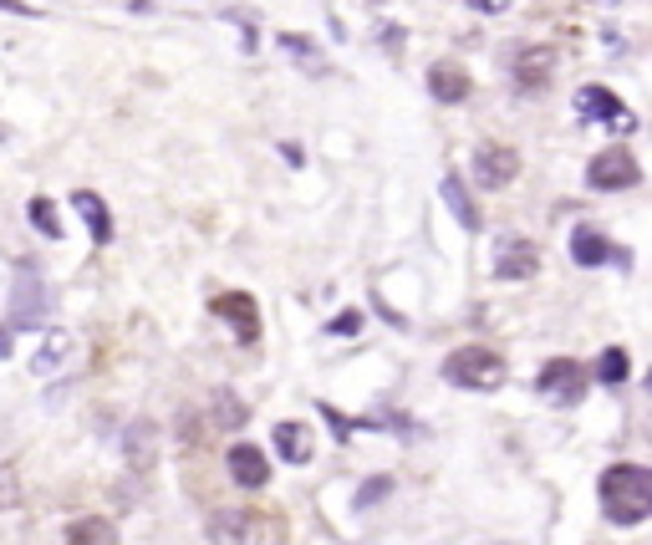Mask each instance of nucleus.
Returning <instances> with one entry per match:
<instances>
[{
  "mask_svg": "<svg viewBox=\"0 0 652 545\" xmlns=\"http://www.w3.org/2000/svg\"><path fill=\"white\" fill-rule=\"evenodd\" d=\"M596 495H602V515L612 525H642L652 515V469L648 464H612Z\"/></svg>",
  "mask_w": 652,
  "mask_h": 545,
  "instance_id": "f257e3e1",
  "label": "nucleus"
},
{
  "mask_svg": "<svg viewBox=\"0 0 652 545\" xmlns=\"http://www.w3.org/2000/svg\"><path fill=\"white\" fill-rule=\"evenodd\" d=\"M444 377L454 388H474V393H490L505 383V357L490 347H460L444 357Z\"/></svg>",
  "mask_w": 652,
  "mask_h": 545,
  "instance_id": "f03ea898",
  "label": "nucleus"
},
{
  "mask_svg": "<svg viewBox=\"0 0 652 545\" xmlns=\"http://www.w3.org/2000/svg\"><path fill=\"white\" fill-rule=\"evenodd\" d=\"M51 311V296H47V280H41L37 266H16V291H11V327L21 331H37Z\"/></svg>",
  "mask_w": 652,
  "mask_h": 545,
  "instance_id": "7ed1b4c3",
  "label": "nucleus"
},
{
  "mask_svg": "<svg viewBox=\"0 0 652 545\" xmlns=\"http://www.w3.org/2000/svg\"><path fill=\"white\" fill-rule=\"evenodd\" d=\"M535 388H541V398L556 403V408H576L586 398V388H592V373L581 363H571V357H551L541 367V377H535Z\"/></svg>",
  "mask_w": 652,
  "mask_h": 545,
  "instance_id": "20e7f679",
  "label": "nucleus"
},
{
  "mask_svg": "<svg viewBox=\"0 0 652 545\" xmlns=\"http://www.w3.org/2000/svg\"><path fill=\"white\" fill-rule=\"evenodd\" d=\"M642 179L638 169V158H632V148H602V153L586 164V184L592 189H602V195H616V189H632V184Z\"/></svg>",
  "mask_w": 652,
  "mask_h": 545,
  "instance_id": "39448f33",
  "label": "nucleus"
},
{
  "mask_svg": "<svg viewBox=\"0 0 652 545\" xmlns=\"http://www.w3.org/2000/svg\"><path fill=\"white\" fill-rule=\"evenodd\" d=\"M470 169H474V184H484V189H505V184H515V174H520V153L505 143H480Z\"/></svg>",
  "mask_w": 652,
  "mask_h": 545,
  "instance_id": "423d86ee",
  "label": "nucleus"
},
{
  "mask_svg": "<svg viewBox=\"0 0 652 545\" xmlns=\"http://www.w3.org/2000/svg\"><path fill=\"white\" fill-rule=\"evenodd\" d=\"M576 112H581V118H592V122H606L612 133H632V128H638V118H632V112L622 108L606 87H581V92H576Z\"/></svg>",
  "mask_w": 652,
  "mask_h": 545,
  "instance_id": "0eeeda50",
  "label": "nucleus"
},
{
  "mask_svg": "<svg viewBox=\"0 0 652 545\" xmlns=\"http://www.w3.org/2000/svg\"><path fill=\"white\" fill-rule=\"evenodd\" d=\"M209 311H215L219 321H230L235 337H240V341H255V337H260V306H255L245 291H225V296H215V301H209Z\"/></svg>",
  "mask_w": 652,
  "mask_h": 545,
  "instance_id": "6e6552de",
  "label": "nucleus"
},
{
  "mask_svg": "<svg viewBox=\"0 0 652 545\" xmlns=\"http://www.w3.org/2000/svg\"><path fill=\"white\" fill-rule=\"evenodd\" d=\"M225 464H230V479L240 489H266L270 485V464L255 444H235L230 454H225Z\"/></svg>",
  "mask_w": 652,
  "mask_h": 545,
  "instance_id": "1a4fd4ad",
  "label": "nucleus"
},
{
  "mask_svg": "<svg viewBox=\"0 0 652 545\" xmlns=\"http://www.w3.org/2000/svg\"><path fill=\"white\" fill-rule=\"evenodd\" d=\"M72 351H77L72 331H61V327H51V331H47V337H41L37 357H31V373H37V377H57V373H61V367L72 363Z\"/></svg>",
  "mask_w": 652,
  "mask_h": 545,
  "instance_id": "9d476101",
  "label": "nucleus"
},
{
  "mask_svg": "<svg viewBox=\"0 0 652 545\" xmlns=\"http://www.w3.org/2000/svg\"><path fill=\"white\" fill-rule=\"evenodd\" d=\"M541 270V250L531 240H505L500 245V260H495V276L500 280H531Z\"/></svg>",
  "mask_w": 652,
  "mask_h": 545,
  "instance_id": "9b49d317",
  "label": "nucleus"
},
{
  "mask_svg": "<svg viewBox=\"0 0 652 545\" xmlns=\"http://www.w3.org/2000/svg\"><path fill=\"white\" fill-rule=\"evenodd\" d=\"M551 72H556V51L551 47H525L515 57V82L525 87V92H541V87L551 82Z\"/></svg>",
  "mask_w": 652,
  "mask_h": 545,
  "instance_id": "f8f14e48",
  "label": "nucleus"
},
{
  "mask_svg": "<svg viewBox=\"0 0 652 545\" xmlns=\"http://www.w3.org/2000/svg\"><path fill=\"white\" fill-rule=\"evenodd\" d=\"M470 72H464L460 61H434L428 67V92H434L438 102H464L470 98Z\"/></svg>",
  "mask_w": 652,
  "mask_h": 545,
  "instance_id": "ddd939ff",
  "label": "nucleus"
},
{
  "mask_svg": "<svg viewBox=\"0 0 652 545\" xmlns=\"http://www.w3.org/2000/svg\"><path fill=\"white\" fill-rule=\"evenodd\" d=\"M571 260L576 266H606V260H616V245L592 225H576L571 230Z\"/></svg>",
  "mask_w": 652,
  "mask_h": 545,
  "instance_id": "4468645a",
  "label": "nucleus"
},
{
  "mask_svg": "<svg viewBox=\"0 0 652 545\" xmlns=\"http://www.w3.org/2000/svg\"><path fill=\"white\" fill-rule=\"evenodd\" d=\"M72 209L87 219V230H92V245H108V240H112V215H108V205H102L92 189H77V195H72Z\"/></svg>",
  "mask_w": 652,
  "mask_h": 545,
  "instance_id": "2eb2a0df",
  "label": "nucleus"
},
{
  "mask_svg": "<svg viewBox=\"0 0 652 545\" xmlns=\"http://www.w3.org/2000/svg\"><path fill=\"white\" fill-rule=\"evenodd\" d=\"M276 448L286 454L290 464H306L316 454V444H312V428L306 424H276Z\"/></svg>",
  "mask_w": 652,
  "mask_h": 545,
  "instance_id": "dca6fc26",
  "label": "nucleus"
},
{
  "mask_svg": "<svg viewBox=\"0 0 652 545\" xmlns=\"http://www.w3.org/2000/svg\"><path fill=\"white\" fill-rule=\"evenodd\" d=\"M209 541L215 545H245L250 541V515H240V509H219L215 521H209Z\"/></svg>",
  "mask_w": 652,
  "mask_h": 545,
  "instance_id": "f3484780",
  "label": "nucleus"
},
{
  "mask_svg": "<svg viewBox=\"0 0 652 545\" xmlns=\"http://www.w3.org/2000/svg\"><path fill=\"white\" fill-rule=\"evenodd\" d=\"M444 205L454 209V219H460L464 230H480V209H474V199L464 195V179H460V174H448V179H444Z\"/></svg>",
  "mask_w": 652,
  "mask_h": 545,
  "instance_id": "a211bd4d",
  "label": "nucleus"
},
{
  "mask_svg": "<svg viewBox=\"0 0 652 545\" xmlns=\"http://www.w3.org/2000/svg\"><path fill=\"white\" fill-rule=\"evenodd\" d=\"M67 545H118V531H112L102 515H87V521H77L72 531H67Z\"/></svg>",
  "mask_w": 652,
  "mask_h": 545,
  "instance_id": "6ab92c4d",
  "label": "nucleus"
},
{
  "mask_svg": "<svg viewBox=\"0 0 652 545\" xmlns=\"http://www.w3.org/2000/svg\"><path fill=\"white\" fill-rule=\"evenodd\" d=\"M596 377H602L606 388H616V383H628V373H632V363H628V351L622 347H606L602 357H596V367H592Z\"/></svg>",
  "mask_w": 652,
  "mask_h": 545,
  "instance_id": "aec40b11",
  "label": "nucleus"
},
{
  "mask_svg": "<svg viewBox=\"0 0 652 545\" xmlns=\"http://www.w3.org/2000/svg\"><path fill=\"white\" fill-rule=\"evenodd\" d=\"M31 225H37L47 240H61V219H57V209H51V199H31Z\"/></svg>",
  "mask_w": 652,
  "mask_h": 545,
  "instance_id": "412c9836",
  "label": "nucleus"
},
{
  "mask_svg": "<svg viewBox=\"0 0 652 545\" xmlns=\"http://www.w3.org/2000/svg\"><path fill=\"white\" fill-rule=\"evenodd\" d=\"M21 499V479H16L11 464H0V509H11Z\"/></svg>",
  "mask_w": 652,
  "mask_h": 545,
  "instance_id": "4be33fe9",
  "label": "nucleus"
},
{
  "mask_svg": "<svg viewBox=\"0 0 652 545\" xmlns=\"http://www.w3.org/2000/svg\"><path fill=\"white\" fill-rule=\"evenodd\" d=\"M387 489H393V479H387V474H383V479H373V485H363V495H357V505H377V499H383L387 495Z\"/></svg>",
  "mask_w": 652,
  "mask_h": 545,
  "instance_id": "5701e85b",
  "label": "nucleus"
},
{
  "mask_svg": "<svg viewBox=\"0 0 652 545\" xmlns=\"http://www.w3.org/2000/svg\"><path fill=\"white\" fill-rule=\"evenodd\" d=\"M352 327H357V311H347V316H337V327H332V331H337V337H347V331Z\"/></svg>",
  "mask_w": 652,
  "mask_h": 545,
  "instance_id": "b1692460",
  "label": "nucleus"
},
{
  "mask_svg": "<svg viewBox=\"0 0 652 545\" xmlns=\"http://www.w3.org/2000/svg\"><path fill=\"white\" fill-rule=\"evenodd\" d=\"M11 347H16V337H11V327H0V357H11Z\"/></svg>",
  "mask_w": 652,
  "mask_h": 545,
  "instance_id": "393cba45",
  "label": "nucleus"
},
{
  "mask_svg": "<svg viewBox=\"0 0 652 545\" xmlns=\"http://www.w3.org/2000/svg\"><path fill=\"white\" fill-rule=\"evenodd\" d=\"M0 11H16V16H31V6H21V0H0Z\"/></svg>",
  "mask_w": 652,
  "mask_h": 545,
  "instance_id": "a878e982",
  "label": "nucleus"
},
{
  "mask_svg": "<svg viewBox=\"0 0 652 545\" xmlns=\"http://www.w3.org/2000/svg\"><path fill=\"white\" fill-rule=\"evenodd\" d=\"M474 6H480V11H500V6H505V0H474Z\"/></svg>",
  "mask_w": 652,
  "mask_h": 545,
  "instance_id": "bb28decb",
  "label": "nucleus"
},
{
  "mask_svg": "<svg viewBox=\"0 0 652 545\" xmlns=\"http://www.w3.org/2000/svg\"><path fill=\"white\" fill-rule=\"evenodd\" d=\"M648 393H652V373H648Z\"/></svg>",
  "mask_w": 652,
  "mask_h": 545,
  "instance_id": "cd10ccee",
  "label": "nucleus"
}]
</instances>
